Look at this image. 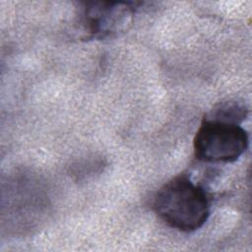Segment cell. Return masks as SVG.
<instances>
[{"label": "cell", "instance_id": "1", "mask_svg": "<svg viewBox=\"0 0 252 252\" xmlns=\"http://www.w3.org/2000/svg\"><path fill=\"white\" fill-rule=\"evenodd\" d=\"M154 209L164 222L185 232L200 228L210 215L206 192L185 175L174 177L158 191Z\"/></svg>", "mask_w": 252, "mask_h": 252}, {"label": "cell", "instance_id": "4", "mask_svg": "<svg viewBox=\"0 0 252 252\" xmlns=\"http://www.w3.org/2000/svg\"><path fill=\"white\" fill-rule=\"evenodd\" d=\"M247 115V108L245 104L235 100L221 102L214 110H212L210 117L240 124Z\"/></svg>", "mask_w": 252, "mask_h": 252}, {"label": "cell", "instance_id": "3", "mask_svg": "<svg viewBox=\"0 0 252 252\" xmlns=\"http://www.w3.org/2000/svg\"><path fill=\"white\" fill-rule=\"evenodd\" d=\"M133 9L121 3H91L84 10V25L92 36L103 38L123 31L132 21Z\"/></svg>", "mask_w": 252, "mask_h": 252}, {"label": "cell", "instance_id": "2", "mask_svg": "<svg viewBox=\"0 0 252 252\" xmlns=\"http://www.w3.org/2000/svg\"><path fill=\"white\" fill-rule=\"evenodd\" d=\"M248 147V135L240 124L205 118L194 138L198 159L208 162L235 161Z\"/></svg>", "mask_w": 252, "mask_h": 252}]
</instances>
